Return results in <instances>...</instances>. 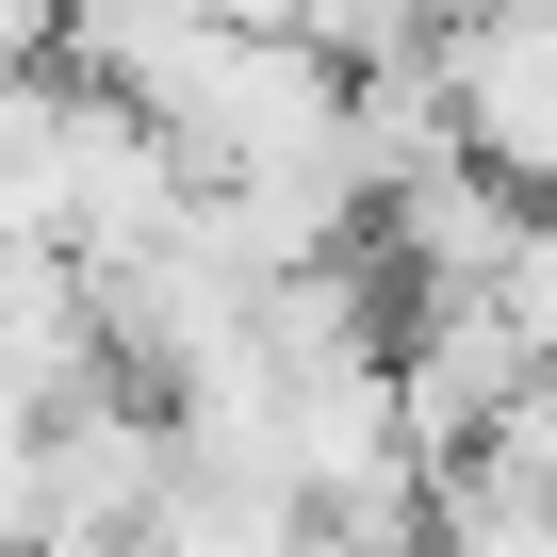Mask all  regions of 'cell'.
Returning a JSON list of instances; mask_svg holds the SVG:
<instances>
[{
	"instance_id": "cell-1",
	"label": "cell",
	"mask_w": 557,
	"mask_h": 557,
	"mask_svg": "<svg viewBox=\"0 0 557 557\" xmlns=\"http://www.w3.org/2000/svg\"><path fill=\"white\" fill-rule=\"evenodd\" d=\"M296 557H361V541H329V524H312V541H296Z\"/></svg>"
}]
</instances>
